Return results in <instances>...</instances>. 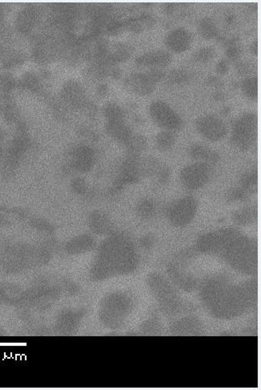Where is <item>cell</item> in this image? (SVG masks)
Returning a JSON list of instances; mask_svg holds the SVG:
<instances>
[{"label":"cell","instance_id":"obj_18","mask_svg":"<svg viewBox=\"0 0 261 390\" xmlns=\"http://www.w3.org/2000/svg\"><path fill=\"white\" fill-rule=\"evenodd\" d=\"M189 155L198 162H203L210 165H216L220 159L218 153L199 143L192 144L189 149Z\"/></svg>","mask_w":261,"mask_h":390},{"label":"cell","instance_id":"obj_28","mask_svg":"<svg viewBox=\"0 0 261 390\" xmlns=\"http://www.w3.org/2000/svg\"><path fill=\"white\" fill-rule=\"evenodd\" d=\"M241 187L252 193L256 189L258 184V172L256 169H251L244 173L241 178Z\"/></svg>","mask_w":261,"mask_h":390},{"label":"cell","instance_id":"obj_31","mask_svg":"<svg viewBox=\"0 0 261 390\" xmlns=\"http://www.w3.org/2000/svg\"><path fill=\"white\" fill-rule=\"evenodd\" d=\"M125 30H128L129 32L134 33V34H139L143 31L145 30V28L141 23L139 17H131L130 19L124 21Z\"/></svg>","mask_w":261,"mask_h":390},{"label":"cell","instance_id":"obj_2","mask_svg":"<svg viewBox=\"0 0 261 390\" xmlns=\"http://www.w3.org/2000/svg\"><path fill=\"white\" fill-rule=\"evenodd\" d=\"M213 255L224 259L242 274H257V242L235 228L226 227L213 231Z\"/></svg>","mask_w":261,"mask_h":390},{"label":"cell","instance_id":"obj_24","mask_svg":"<svg viewBox=\"0 0 261 390\" xmlns=\"http://www.w3.org/2000/svg\"><path fill=\"white\" fill-rule=\"evenodd\" d=\"M241 88L243 94L248 99L255 101L258 98V78L255 76L247 77L241 81Z\"/></svg>","mask_w":261,"mask_h":390},{"label":"cell","instance_id":"obj_10","mask_svg":"<svg viewBox=\"0 0 261 390\" xmlns=\"http://www.w3.org/2000/svg\"><path fill=\"white\" fill-rule=\"evenodd\" d=\"M191 32L184 28H178L170 31L164 38V43L169 51L182 53L187 51L192 44Z\"/></svg>","mask_w":261,"mask_h":390},{"label":"cell","instance_id":"obj_8","mask_svg":"<svg viewBox=\"0 0 261 390\" xmlns=\"http://www.w3.org/2000/svg\"><path fill=\"white\" fill-rule=\"evenodd\" d=\"M212 176V167L203 162H194L182 168L179 178L181 183L189 190L201 189Z\"/></svg>","mask_w":261,"mask_h":390},{"label":"cell","instance_id":"obj_20","mask_svg":"<svg viewBox=\"0 0 261 390\" xmlns=\"http://www.w3.org/2000/svg\"><path fill=\"white\" fill-rule=\"evenodd\" d=\"M133 53L134 49L131 46L126 43H116L113 46V51H110V49H109V53L105 59V64L113 65L118 63L125 62L130 58Z\"/></svg>","mask_w":261,"mask_h":390},{"label":"cell","instance_id":"obj_26","mask_svg":"<svg viewBox=\"0 0 261 390\" xmlns=\"http://www.w3.org/2000/svg\"><path fill=\"white\" fill-rule=\"evenodd\" d=\"M127 147L129 155L139 156L146 150L147 147V141L144 136L133 135L130 141L126 145Z\"/></svg>","mask_w":261,"mask_h":390},{"label":"cell","instance_id":"obj_19","mask_svg":"<svg viewBox=\"0 0 261 390\" xmlns=\"http://www.w3.org/2000/svg\"><path fill=\"white\" fill-rule=\"evenodd\" d=\"M168 270L171 280L181 288L186 291H192L197 286L196 279L186 272H182L178 265H170Z\"/></svg>","mask_w":261,"mask_h":390},{"label":"cell","instance_id":"obj_6","mask_svg":"<svg viewBox=\"0 0 261 390\" xmlns=\"http://www.w3.org/2000/svg\"><path fill=\"white\" fill-rule=\"evenodd\" d=\"M198 207L199 203L196 198L193 196H184L177 199L170 205L167 215L170 223L175 227H186L196 217Z\"/></svg>","mask_w":261,"mask_h":390},{"label":"cell","instance_id":"obj_4","mask_svg":"<svg viewBox=\"0 0 261 390\" xmlns=\"http://www.w3.org/2000/svg\"><path fill=\"white\" fill-rule=\"evenodd\" d=\"M148 283L162 311L168 315L178 313L182 308V303L173 284L165 276L156 272L150 275Z\"/></svg>","mask_w":261,"mask_h":390},{"label":"cell","instance_id":"obj_14","mask_svg":"<svg viewBox=\"0 0 261 390\" xmlns=\"http://www.w3.org/2000/svg\"><path fill=\"white\" fill-rule=\"evenodd\" d=\"M61 96L64 102L73 107L81 108L86 105L85 88L77 81H67L63 85Z\"/></svg>","mask_w":261,"mask_h":390},{"label":"cell","instance_id":"obj_44","mask_svg":"<svg viewBox=\"0 0 261 390\" xmlns=\"http://www.w3.org/2000/svg\"><path fill=\"white\" fill-rule=\"evenodd\" d=\"M206 82H207V85L210 87H214V88H221L223 86V81H222L220 77H216V76H210V77H209Z\"/></svg>","mask_w":261,"mask_h":390},{"label":"cell","instance_id":"obj_42","mask_svg":"<svg viewBox=\"0 0 261 390\" xmlns=\"http://www.w3.org/2000/svg\"><path fill=\"white\" fill-rule=\"evenodd\" d=\"M170 175H171V171H170L169 167L165 165H161L159 170L157 174L158 182L160 183L168 182L169 180Z\"/></svg>","mask_w":261,"mask_h":390},{"label":"cell","instance_id":"obj_49","mask_svg":"<svg viewBox=\"0 0 261 390\" xmlns=\"http://www.w3.org/2000/svg\"><path fill=\"white\" fill-rule=\"evenodd\" d=\"M109 75H110V77L113 78V79H119L121 77V70L119 68H113V69L109 71Z\"/></svg>","mask_w":261,"mask_h":390},{"label":"cell","instance_id":"obj_45","mask_svg":"<svg viewBox=\"0 0 261 390\" xmlns=\"http://www.w3.org/2000/svg\"><path fill=\"white\" fill-rule=\"evenodd\" d=\"M175 7H176V5H175V4H174V3H165L163 5L164 13H165V15H171V14H173L174 12H175Z\"/></svg>","mask_w":261,"mask_h":390},{"label":"cell","instance_id":"obj_35","mask_svg":"<svg viewBox=\"0 0 261 390\" xmlns=\"http://www.w3.org/2000/svg\"><path fill=\"white\" fill-rule=\"evenodd\" d=\"M249 192L247 191L244 188H234L227 194L230 201H242L249 196Z\"/></svg>","mask_w":261,"mask_h":390},{"label":"cell","instance_id":"obj_36","mask_svg":"<svg viewBox=\"0 0 261 390\" xmlns=\"http://www.w3.org/2000/svg\"><path fill=\"white\" fill-rule=\"evenodd\" d=\"M107 218L105 216L100 213H95L92 217V224H93V228L98 231L103 232L108 227Z\"/></svg>","mask_w":261,"mask_h":390},{"label":"cell","instance_id":"obj_5","mask_svg":"<svg viewBox=\"0 0 261 390\" xmlns=\"http://www.w3.org/2000/svg\"><path fill=\"white\" fill-rule=\"evenodd\" d=\"M258 137V117L252 112H245L235 119L231 132V141L243 151L251 150Z\"/></svg>","mask_w":261,"mask_h":390},{"label":"cell","instance_id":"obj_34","mask_svg":"<svg viewBox=\"0 0 261 390\" xmlns=\"http://www.w3.org/2000/svg\"><path fill=\"white\" fill-rule=\"evenodd\" d=\"M125 30L124 22L119 20H110L106 25V32L110 36H116Z\"/></svg>","mask_w":261,"mask_h":390},{"label":"cell","instance_id":"obj_41","mask_svg":"<svg viewBox=\"0 0 261 390\" xmlns=\"http://www.w3.org/2000/svg\"><path fill=\"white\" fill-rule=\"evenodd\" d=\"M145 29H152L156 25V19L154 15L150 13H143L138 16Z\"/></svg>","mask_w":261,"mask_h":390},{"label":"cell","instance_id":"obj_47","mask_svg":"<svg viewBox=\"0 0 261 390\" xmlns=\"http://www.w3.org/2000/svg\"><path fill=\"white\" fill-rule=\"evenodd\" d=\"M109 88H108V85H105V84H102L98 87L97 89V92L99 94L100 96H105V94L107 93Z\"/></svg>","mask_w":261,"mask_h":390},{"label":"cell","instance_id":"obj_30","mask_svg":"<svg viewBox=\"0 0 261 390\" xmlns=\"http://www.w3.org/2000/svg\"><path fill=\"white\" fill-rule=\"evenodd\" d=\"M137 210H138V213L141 217L150 218L155 214L156 206L151 199H144L143 201L140 202L139 205L137 207Z\"/></svg>","mask_w":261,"mask_h":390},{"label":"cell","instance_id":"obj_11","mask_svg":"<svg viewBox=\"0 0 261 390\" xmlns=\"http://www.w3.org/2000/svg\"><path fill=\"white\" fill-rule=\"evenodd\" d=\"M124 85L128 90L139 96H149L155 90L156 84L147 74L133 72L125 79Z\"/></svg>","mask_w":261,"mask_h":390},{"label":"cell","instance_id":"obj_3","mask_svg":"<svg viewBox=\"0 0 261 390\" xmlns=\"http://www.w3.org/2000/svg\"><path fill=\"white\" fill-rule=\"evenodd\" d=\"M136 263V253L130 241L116 237L102 247L95 273L105 276L113 272H129L134 269Z\"/></svg>","mask_w":261,"mask_h":390},{"label":"cell","instance_id":"obj_13","mask_svg":"<svg viewBox=\"0 0 261 390\" xmlns=\"http://www.w3.org/2000/svg\"><path fill=\"white\" fill-rule=\"evenodd\" d=\"M72 166L76 170L86 173L91 170L95 161V154L92 148L81 144L76 147L71 154Z\"/></svg>","mask_w":261,"mask_h":390},{"label":"cell","instance_id":"obj_37","mask_svg":"<svg viewBox=\"0 0 261 390\" xmlns=\"http://www.w3.org/2000/svg\"><path fill=\"white\" fill-rule=\"evenodd\" d=\"M254 67L252 64L249 62H241V61H238L235 64V69H236L238 74L241 76H248L250 77V74H252L253 72Z\"/></svg>","mask_w":261,"mask_h":390},{"label":"cell","instance_id":"obj_25","mask_svg":"<svg viewBox=\"0 0 261 390\" xmlns=\"http://www.w3.org/2000/svg\"><path fill=\"white\" fill-rule=\"evenodd\" d=\"M167 81L174 85H187L192 81V75L189 71L184 69L171 70L165 75Z\"/></svg>","mask_w":261,"mask_h":390},{"label":"cell","instance_id":"obj_38","mask_svg":"<svg viewBox=\"0 0 261 390\" xmlns=\"http://www.w3.org/2000/svg\"><path fill=\"white\" fill-rule=\"evenodd\" d=\"M146 74L149 76V77H150V78H151L156 85L158 83L163 81L165 78V75H167V74H165V71H164L162 68H150Z\"/></svg>","mask_w":261,"mask_h":390},{"label":"cell","instance_id":"obj_46","mask_svg":"<svg viewBox=\"0 0 261 390\" xmlns=\"http://www.w3.org/2000/svg\"><path fill=\"white\" fill-rule=\"evenodd\" d=\"M250 53H252L253 56H257L258 55V41L255 40L252 41V43L250 44L249 46Z\"/></svg>","mask_w":261,"mask_h":390},{"label":"cell","instance_id":"obj_29","mask_svg":"<svg viewBox=\"0 0 261 390\" xmlns=\"http://www.w3.org/2000/svg\"><path fill=\"white\" fill-rule=\"evenodd\" d=\"M216 55V49L214 47L211 46H206V47H202L201 48L198 49L197 51L194 53L193 59L196 62L205 64L213 60Z\"/></svg>","mask_w":261,"mask_h":390},{"label":"cell","instance_id":"obj_40","mask_svg":"<svg viewBox=\"0 0 261 390\" xmlns=\"http://www.w3.org/2000/svg\"><path fill=\"white\" fill-rule=\"evenodd\" d=\"M72 187L76 193H80V194L85 193L88 189L86 182L82 178H74V181L72 182Z\"/></svg>","mask_w":261,"mask_h":390},{"label":"cell","instance_id":"obj_16","mask_svg":"<svg viewBox=\"0 0 261 390\" xmlns=\"http://www.w3.org/2000/svg\"><path fill=\"white\" fill-rule=\"evenodd\" d=\"M105 130L114 141L125 145L128 144L134 135L130 126L126 124L125 120L107 121L105 125Z\"/></svg>","mask_w":261,"mask_h":390},{"label":"cell","instance_id":"obj_22","mask_svg":"<svg viewBox=\"0 0 261 390\" xmlns=\"http://www.w3.org/2000/svg\"><path fill=\"white\" fill-rule=\"evenodd\" d=\"M197 29L199 36L204 40H214L216 37H218V27L211 18H202L198 23Z\"/></svg>","mask_w":261,"mask_h":390},{"label":"cell","instance_id":"obj_21","mask_svg":"<svg viewBox=\"0 0 261 390\" xmlns=\"http://www.w3.org/2000/svg\"><path fill=\"white\" fill-rule=\"evenodd\" d=\"M258 209L255 206H246L233 213L232 220L236 225L247 227L257 221Z\"/></svg>","mask_w":261,"mask_h":390},{"label":"cell","instance_id":"obj_39","mask_svg":"<svg viewBox=\"0 0 261 390\" xmlns=\"http://www.w3.org/2000/svg\"><path fill=\"white\" fill-rule=\"evenodd\" d=\"M15 86V81L12 77L9 75H4L0 77V90L4 92H8L12 90Z\"/></svg>","mask_w":261,"mask_h":390},{"label":"cell","instance_id":"obj_43","mask_svg":"<svg viewBox=\"0 0 261 390\" xmlns=\"http://www.w3.org/2000/svg\"><path fill=\"white\" fill-rule=\"evenodd\" d=\"M216 74L224 76L229 71V62L226 59H222L216 66Z\"/></svg>","mask_w":261,"mask_h":390},{"label":"cell","instance_id":"obj_7","mask_svg":"<svg viewBox=\"0 0 261 390\" xmlns=\"http://www.w3.org/2000/svg\"><path fill=\"white\" fill-rule=\"evenodd\" d=\"M149 113L153 121L163 130L174 132L182 130L183 120L182 117L162 101H155L150 105Z\"/></svg>","mask_w":261,"mask_h":390},{"label":"cell","instance_id":"obj_15","mask_svg":"<svg viewBox=\"0 0 261 390\" xmlns=\"http://www.w3.org/2000/svg\"><path fill=\"white\" fill-rule=\"evenodd\" d=\"M40 9L35 5L23 8L16 18V28L22 33H28L34 28L40 19Z\"/></svg>","mask_w":261,"mask_h":390},{"label":"cell","instance_id":"obj_1","mask_svg":"<svg viewBox=\"0 0 261 390\" xmlns=\"http://www.w3.org/2000/svg\"><path fill=\"white\" fill-rule=\"evenodd\" d=\"M257 293L255 279L235 284L223 274L207 278L199 289L203 305L213 316L223 320L236 318L252 309L257 303Z\"/></svg>","mask_w":261,"mask_h":390},{"label":"cell","instance_id":"obj_48","mask_svg":"<svg viewBox=\"0 0 261 390\" xmlns=\"http://www.w3.org/2000/svg\"><path fill=\"white\" fill-rule=\"evenodd\" d=\"M213 98H214V99L216 100V101H218V102H223V101L225 100L226 95L224 94V92L218 90L216 91V92H215V93L213 94Z\"/></svg>","mask_w":261,"mask_h":390},{"label":"cell","instance_id":"obj_27","mask_svg":"<svg viewBox=\"0 0 261 390\" xmlns=\"http://www.w3.org/2000/svg\"><path fill=\"white\" fill-rule=\"evenodd\" d=\"M103 114L107 121L125 120V112L120 105L115 103H108L103 109Z\"/></svg>","mask_w":261,"mask_h":390},{"label":"cell","instance_id":"obj_33","mask_svg":"<svg viewBox=\"0 0 261 390\" xmlns=\"http://www.w3.org/2000/svg\"><path fill=\"white\" fill-rule=\"evenodd\" d=\"M22 85L29 90L37 91L40 88V81L34 74H27L22 79Z\"/></svg>","mask_w":261,"mask_h":390},{"label":"cell","instance_id":"obj_23","mask_svg":"<svg viewBox=\"0 0 261 390\" xmlns=\"http://www.w3.org/2000/svg\"><path fill=\"white\" fill-rule=\"evenodd\" d=\"M176 141L174 132L162 130L155 137V147L160 152H167L173 148Z\"/></svg>","mask_w":261,"mask_h":390},{"label":"cell","instance_id":"obj_12","mask_svg":"<svg viewBox=\"0 0 261 390\" xmlns=\"http://www.w3.org/2000/svg\"><path fill=\"white\" fill-rule=\"evenodd\" d=\"M172 62V56L169 52L161 49L152 50L140 55L136 58V65L141 68H162Z\"/></svg>","mask_w":261,"mask_h":390},{"label":"cell","instance_id":"obj_32","mask_svg":"<svg viewBox=\"0 0 261 390\" xmlns=\"http://www.w3.org/2000/svg\"><path fill=\"white\" fill-rule=\"evenodd\" d=\"M226 60L229 62V61H232V62H238L240 61V59L241 58L243 55V49L241 46L238 45L237 43L235 44H231V45L227 46L225 51Z\"/></svg>","mask_w":261,"mask_h":390},{"label":"cell","instance_id":"obj_9","mask_svg":"<svg viewBox=\"0 0 261 390\" xmlns=\"http://www.w3.org/2000/svg\"><path fill=\"white\" fill-rule=\"evenodd\" d=\"M196 130L202 137L207 141H220L227 133L225 122L218 116L213 114L203 115L196 120Z\"/></svg>","mask_w":261,"mask_h":390},{"label":"cell","instance_id":"obj_17","mask_svg":"<svg viewBox=\"0 0 261 390\" xmlns=\"http://www.w3.org/2000/svg\"><path fill=\"white\" fill-rule=\"evenodd\" d=\"M171 330L175 335H181V336L198 335L202 331V324L196 317H183L182 319L178 320L173 323Z\"/></svg>","mask_w":261,"mask_h":390}]
</instances>
